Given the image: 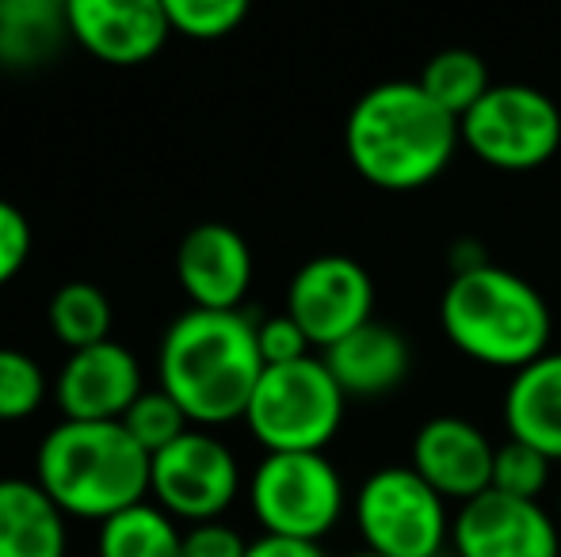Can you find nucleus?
I'll return each instance as SVG.
<instances>
[{"label": "nucleus", "instance_id": "f257e3e1", "mask_svg": "<svg viewBox=\"0 0 561 557\" xmlns=\"http://www.w3.org/2000/svg\"><path fill=\"white\" fill-rule=\"evenodd\" d=\"M458 146V119L416 81H382L367 89L344 123L347 161L382 192L428 187L444 176Z\"/></svg>", "mask_w": 561, "mask_h": 557}, {"label": "nucleus", "instance_id": "f03ea898", "mask_svg": "<svg viewBox=\"0 0 561 557\" xmlns=\"http://www.w3.org/2000/svg\"><path fill=\"white\" fill-rule=\"evenodd\" d=\"M161 390L192 423H229L252 402L264 359L256 321L241 310H187L169 325L157 356Z\"/></svg>", "mask_w": 561, "mask_h": 557}, {"label": "nucleus", "instance_id": "7ed1b4c3", "mask_svg": "<svg viewBox=\"0 0 561 557\" xmlns=\"http://www.w3.org/2000/svg\"><path fill=\"white\" fill-rule=\"evenodd\" d=\"M439 325L462 356L485 367H508L516 374L550 351L554 317L535 282L501 264H485L447 279Z\"/></svg>", "mask_w": 561, "mask_h": 557}, {"label": "nucleus", "instance_id": "20e7f679", "mask_svg": "<svg viewBox=\"0 0 561 557\" xmlns=\"http://www.w3.org/2000/svg\"><path fill=\"white\" fill-rule=\"evenodd\" d=\"M149 469L153 454L141 451L118 420H61L38 443L35 481L66 515L107 523L146 500Z\"/></svg>", "mask_w": 561, "mask_h": 557}, {"label": "nucleus", "instance_id": "39448f33", "mask_svg": "<svg viewBox=\"0 0 561 557\" xmlns=\"http://www.w3.org/2000/svg\"><path fill=\"white\" fill-rule=\"evenodd\" d=\"M344 390L329 374L325 359L306 356L298 363L264 367L244 423L267 454L325 451L344 423Z\"/></svg>", "mask_w": 561, "mask_h": 557}, {"label": "nucleus", "instance_id": "423d86ee", "mask_svg": "<svg viewBox=\"0 0 561 557\" xmlns=\"http://www.w3.org/2000/svg\"><path fill=\"white\" fill-rule=\"evenodd\" d=\"M249 504L264 535L321 543L344 512V481L325 451L264 454L252 474Z\"/></svg>", "mask_w": 561, "mask_h": 557}, {"label": "nucleus", "instance_id": "0eeeda50", "mask_svg": "<svg viewBox=\"0 0 561 557\" xmlns=\"http://www.w3.org/2000/svg\"><path fill=\"white\" fill-rule=\"evenodd\" d=\"M462 146L481 164L501 172H527L547 164L561 149V107L535 84H493L458 119Z\"/></svg>", "mask_w": 561, "mask_h": 557}, {"label": "nucleus", "instance_id": "6e6552de", "mask_svg": "<svg viewBox=\"0 0 561 557\" xmlns=\"http://www.w3.org/2000/svg\"><path fill=\"white\" fill-rule=\"evenodd\" d=\"M355 527L378 557H439L450 543L447 500L413 466H382L359 485Z\"/></svg>", "mask_w": 561, "mask_h": 557}, {"label": "nucleus", "instance_id": "1a4fd4ad", "mask_svg": "<svg viewBox=\"0 0 561 557\" xmlns=\"http://www.w3.org/2000/svg\"><path fill=\"white\" fill-rule=\"evenodd\" d=\"M237 489H241V469H237L233 451L210 431L192 428L161 454H153L149 492L157 497V508H164L172 520H218L233 504Z\"/></svg>", "mask_w": 561, "mask_h": 557}, {"label": "nucleus", "instance_id": "9d476101", "mask_svg": "<svg viewBox=\"0 0 561 557\" xmlns=\"http://www.w3.org/2000/svg\"><path fill=\"white\" fill-rule=\"evenodd\" d=\"M287 313L310 336L313 348L325 351L375 321V279L344 253L313 256L290 279Z\"/></svg>", "mask_w": 561, "mask_h": 557}, {"label": "nucleus", "instance_id": "9b49d317", "mask_svg": "<svg viewBox=\"0 0 561 557\" xmlns=\"http://www.w3.org/2000/svg\"><path fill=\"white\" fill-rule=\"evenodd\" d=\"M450 546L458 557H558V520L539 500L481 492L450 515Z\"/></svg>", "mask_w": 561, "mask_h": 557}, {"label": "nucleus", "instance_id": "f8f14e48", "mask_svg": "<svg viewBox=\"0 0 561 557\" xmlns=\"http://www.w3.org/2000/svg\"><path fill=\"white\" fill-rule=\"evenodd\" d=\"M496 446L485 431L466 417H432L413 436V462L409 466L432 485L444 500L481 497L493 489Z\"/></svg>", "mask_w": 561, "mask_h": 557}, {"label": "nucleus", "instance_id": "ddd939ff", "mask_svg": "<svg viewBox=\"0 0 561 557\" xmlns=\"http://www.w3.org/2000/svg\"><path fill=\"white\" fill-rule=\"evenodd\" d=\"M69 35L107 66H141L172 35L164 0H69Z\"/></svg>", "mask_w": 561, "mask_h": 557}, {"label": "nucleus", "instance_id": "4468645a", "mask_svg": "<svg viewBox=\"0 0 561 557\" xmlns=\"http://www.w3.org/2000/svg\"><path fill=\"white\" fill-rule=\"evenodd\" d=\"M54 394H58L66 420L115 423L130 413V405L146 390H141V367L134 351L115 340H104L66 359Z\"/></svg>", "mask_w": 561, "mask_h": 557}, {"label": "nucleus", "instance_id": "2eb2a0df", "mask_svg": "<svg viewBox=\"0 0 561 557\" xmlns=\"http://www.w3.org/2000/svg\"><path fill=\"white\" fill-rule=\"evenodd\" d=\"M176 279L195 310H237L252 287L249 241L222 222H203L180 241Z\"/></svg>", "mask_w": 561, "mask_h": 557}, {"label": "nucleus", "instance_id": "dca6fc26", "mask_svg": "<svg viewBox=\"0 0 561 557\" xmlns=\"http://www.w3.org/2000/svg\"><path fill=\"white\" fill-rule=\"evenodd\" d=\"M321 359H325L336 386L344 390V397L390 394L409 379V367H413L405 333L386 325V321H367L352 336L321 351Z\"/></svg>", "mask_w": 561, "mask_h": 557}, {"label": "nucleus", "instance_id": "f3484780", "mask_svg": "<svg viewBox=\"0 0 561 557\" xmlns=\"http://www.w3.org/2000/svg\"><path fill=\"white\" fill-rule=\"evenodd\" d=\"M504 428L508 439L561 459V351L531 359L512 374L504 390Z\"/></svg>", "mask_w": 561, "mask_h": 557}, {"label": "nucleus", "instance_id": "a211bd4d", "mask_svg": "<svg viewBox=\"0 0 561 557\" xmlns=\"http://www.w3.org/2000/svg\"><path fill=\"white\" fill-rule=\"evenodd\" d=\"M0 557H66V512L27 477H0Z\"/></svg>", "mask_w": 561, "mask_h": 557}, {"label": "nucleus", "instance_id": "6ab92c4d", "mask_svg": "<svg viewBox=\"0 0 561 557\" xmlns=\"http://www.w3.org/2000/svg\"><path fill=\"white\" fill-rule=\"evenodd\" d=\"M69 8L54 0H0V66H46L66 46Z\"/></svg>", "mask_w": 561, "mask_h": 557}, {"label": "nucleus", "instance_id": "aec40b11", "mask_svg": "<svg viewBox=\"0 0 561 557\" xmlns=\"http://www.w3.org/2000/svg\"><path fill=\"white\" fill-rule=\"evenodd\" d=\"M96 557H184V531L164 508L134 504L100 523Z\"/></svg>", "mask_w": 561, "mask_h": 557}, {"label": "nucleus", "instance_id": "412c9836", "mask_svg": "<svg viewBox=\"0 0 561 557\" xmlns=\"http://www.w3.org/2000/svg\"><path fill=\"white\" fill-rule=\"evenodd\" d=\"M416 84H421L444 112L455 115V119H462V115L493 89L489 66L481 61V54L466 50V46H447V50L432 54V58L424 61L421 77H416Z\"/></svg>", "mask_w": 561, "mask_h": 557}, {"label": "nucleus", "instance_id": "4be33fe9", "mask_svg": "<svg viewBox=\"0 0 561 557\" xmlns=\"http://www.w3.org/2000/svg\"><path fill=\"white\" fill-rule=\"evenodd\" d=\"M112 321H115L112 302L92 282H66V287L54 290L50 328L73 351L96 348V344L112 340Z\"/></svg>", "mask_w": 561, "mask_h": 557}, {"label": "nucleus", "instance_id": "5701e85b", "mask_svg": "<svg viewBox=\"0 0 561 557\" xmlns=\"http://www.w3.org/2000/svg\"><path fill=\"white\" fill-rule=\"evenodd\" d=\"M118 423L130 431L134 443H138L146 454H161L164 446L176 443L184 431H192V428H187L192 420L184 417V409H180V405L172 402V397L164 394L161 386L146 390V394H141L138 402L130 405V413H126V417L118 420Z\"/></svg>", "mask_w": 561, "mask_h": 557}, {"label": "nucleus", "instance_id": "b1692460", "mask_svg": "<svg viewBox=\"0 0 561 557\" xmlns=\"http://www.w3.org/2000/svg\"><path fill=\"white\" fill-rule=\"evenodd\" d=\"M164 12H169L176 35L195 38V43H215L241 27L249 4L244 0H164Z\"/></svg>", "mask_w": 561, "mask_h": 557}, {"label": "nucleus", "instance_id": "393cba45", "mask_svg": "<svg viewBox=\"0 0 561 557\" xmlns=\"http://www.w3.org/2000/svg\"><path fill=\"white\" fill-rule=\"evenodd\" d=\"M547 485H550L547 454L519 443V439H504V443L496 446V462H493L496 492H508V497H519V500H539Z\"/></svg>", "mask_w": 561, "mask_h": 557}, {"label": "nucleus", "instance_id": "a878e982", "mask_svg": "<svg viewBox=\"0 0 561 557\" xmlns=\"http://www.w3.org/2000/svg\"><path fill=\"white\" fill-rule=\"evenodd\" d=\"M46 374L31 356L0 348V420H23L43 405Z\"/></svg>", "mask_w": 561, "mask_h": 557}, {"label": "nucleus", "instance_id": "bb28decb", "mask_svg": "<svg viewBox=\"0 0 561 557\" xmlns=\"http://www.w3.org/2000/svg\"><path fill=\"white\" fill-rule=\"evenodd\" d=\"M256 348L264 367H283V363H298V359L313 356L310 336L298 328V321L287 310L275 313V317L260 321L256 325Z\"/></svg>", "mask_w": 561, "mask_h": 557}, {"label": "nucleus", "instance_id": "cd10ccee", "mask_svg": "<svg viewBox=\"0 0 561 557\" xmlns=\"http://www.w3.org/2000/svg\"><path fill=\"white\" fill-rule=\"evenodd\" d=\"M31 256V222L20 207L0 199V287L23 271Z\"/></svg>", "mask_w": 561, "mask_h": 557}, {"label": "nucleus", "instance_id": "c85d7f7f", "mask_svg": "<svg viewBox=\"0 0 561 557\" xmlns=\"http://www.w3.org/2000/svg\"><path fill=\"white\" fill-rule=\"evenodd\" d=\"M249 543L241 538V531L229 527L222 520L210 523H192L184 531V557H244Z\"/></svg>", "mask_w": 561, "mask_h": 557}, {"label": "nucleus", "instance_id": "c756f323", "mask_svg": "<svg viewBox=\"0 0 561 557\" xmlns=\"http://www.w3.org/2000/svg\"><path fill=\"white\" fill-rule=\"evenodd\" d=\"M244 557H325L318 543H295V538H279V535H264L256 543H249Z\"/></svg>", "mask_w": 561, "mask_h": 557}, {"label": "nucleus", "instance_id": "7c9ffc66", "mask_svg": "<svg viewBox=\"0 0 561 557\" xmlns=\"http://www.w3.org/2000/svg\"><path fill=\"white\" fill-rule=\"evenodd\" d=\"M352 557H378V554H370V550H363V554H352Z\"/></svg>", "mask_w": 561, "mask_h": 557}, {"label": "nucleus", "instance_id": "2f4dec72", "mask_svg": "<svg viewBox=\"0 0 561 557\" xmlns=\"http://www.w3.org/2000/svg\"><path fill=\"white\" fill-rule=\"evenodd\" d=\"M558 520H561V489H558Z\"/></svg>", "mask_w": 561, "mask_h": 557}]
</instances>
